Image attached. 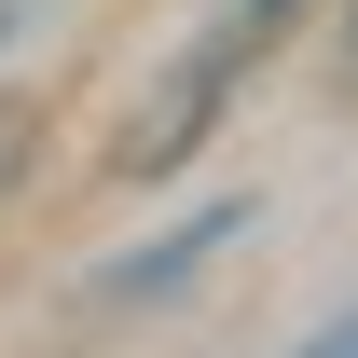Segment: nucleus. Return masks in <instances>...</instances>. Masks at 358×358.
Returning <instances> with one entry per match:
<instances>
[{"instance_id": "nucleus-6", "label": "nucleus", "mask_w": 358, "mask_h": 358, "mask_svg": "<svg viewBox=\"0 0 358 358\" xmlns=\"http://www.w3.org/2000/svg\"><path fill=\"white\" fill-rule=\"evenodd\" d=\"M0 28H14V0H0Z\"/></svg>"}, {"instance_id": "nucleus-5", "label": "nucleus", "mask_w": 358, "mask_h": 358, "mask_svg": "<svg viewBox=\"0 0 358 358\" xmlns=\"http://www.w3.org/2000/svg\"><path fill=\"white\" fill-rule=\"evenodd\" d=\"M221 14H234V28H275V14H289V0H221Z\"/></svg>"}, {"instance_id": "nucleus-3", "label": "nucleus", "mask_w": 358, "mask_h": 358, "mask_svg": "<svg viewBox=\"0 0 358 358\" xmlns=\"http://www.w3.org/2000/svg\"><path fill=\"white\" fill-rule=\"evenodd\" d=\"M289 358H358V317H331V331H317V345H289Z\"/></svg>"}, {"instance_id": "nucleus-7", "label": "nucleus", "mask_w": 358, "mask_h": 358, "mask_svg": "<svg viewBox=\"0 0 358 358\" xmlns=\"http://www.w3.org/2000/svg\"><path fill=\"white\" fill-rule=\"evenodd\" d=\"M345 42H358V14H345Z\"/></svg>"}, {"instance_id": "nucleus-1", "label": "nucleus", "mask_w": 358, "mask_h": 358, "mask_svg": "<svg viewBox=\"0 0 358 358\" xmlns=\"http://www.w3.org/2000/svg\"><path fill=\"white\" fill-rule=\"evenodd\" d=\"M248 42H262V28H234V14H221V42H193V55L166 69V96H152V110H138V124L110 138V166H124V179H166L179 152H193V138L221 124V96H234V55H248Z\"/></svg>"}, {"instance_id": "nucleus-4", "label": "nucleus", "mask_w": 358, "mask_h": 358, "mask_svg": "<svg viewBox=\"0 0 358 358\" xmlns=\"http://www.w3.org/2000/svg\"><path fill=\"white\" fill-rule=\"evenodd\" d=\"M14 152H28V110H14V96H0V179H14Z\"/></svg>"}, {"instance_id": "nucleus-2", "label": "nucleus", "mask_w": 358, "mask_h": 358, "mask_svg": "<svg viewBox=\"0 0 358 358\" xmlns=\"http://www.w3.org/2000/svg\"><path fill=\"white\" fill-rule=\"evenodd\" d=\"M234 234H248V207H193L179 234H152V248H124V262H96V303H166V289H193V262H221Z\"/></svg>"}]
</instances>
